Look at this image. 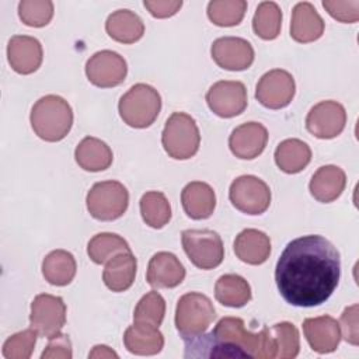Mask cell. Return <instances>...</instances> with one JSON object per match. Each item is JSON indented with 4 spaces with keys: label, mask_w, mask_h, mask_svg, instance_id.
Returning a JSON list of instances; mask_svg holds the SVG:
<instances>
[{
    "label": "cell",
    "mask_w": 359,
    "mask_h": 359,
    "mask_svg": "<svg viewBox=\"0 0 359 359\" xmlns=\"http://www.w3.org/2000/svg\"><path fill=\"white\" fill-rule=\"evenodd\" d=\"M341 258L323 236L292 240L280 254L275 280L280 296L292 306L314 307L324 303L338 286Z\"/></svg>",
    "instance_id": "6da1fadb"
},
{
    "label": "cell",
    "mask_w": 359,
    "mask_h": 359,
    "mask_svg": "<svg viewBox=\"0 0 359 359\" xmlns=\"http://www.w3.org/2000/svg\"><path fill=\"white\" fill-rule=\"evenodd\" d=\"M185 358H257L266 359L265 328L251 332L240 317H223L213 331L184 338Z\"/></svg>",
    "instance_id": "7a4b0ae2"
},
{
    "label": "cell",
    "mask_w": 359,
    "mask_h": 359,
    "mask_svg": "<svg viewBox=\"0 0 359 359\" xmlns=\"http://www.w3.org/2000/svg\"><path fill=\"white\" fill-rule=\"evenodd\" d=\"M29 121L38 137L45 142H59L72 129L73 109L65 98L49 94L34 104Z\"/></svg>",
    "instance_id": "3957f363"
},
{
    "label": "cell",
    "mask_w": 359,
    "mask_h": 359,
    "mask_svg": "<svg viewBox=\"0 0 359 359\" xmlns=\"http://www.w3.org/2000/svg\"><path fill=\"white\" fill-rule=\"evenodd\" d=\"M161 97L158 91L144 83L132 86L119 100L118 111L122 121L136 129L149 128L158 116Z\"/></svg>",
    "instance_id": "277c9868"
},
{
    "label": "cell",
    "mask_w": 359,
    "mask_h": 359,
    "mask_svg": "<svg viewBox=\"0 0 359 359\" xmlns=\"http://www.w3.org/2000/svg\"><path fill=\"white\" fill-rule=\"evenodd\" d=\"M161 144L165 153L175 160L194 157L201 144V135L195 119L185 112H174L165 121Z\"/></svg>",
    "instance_id": "5b68a950"
},
{
    "label": "cell",
    "mask_w": 359,
    "mask_h": 359,
    "mask_svg": "<svg viewBox=\"0 0 359 359\" xmlns=\"http://www.w3.org/2000/svg\"><path fill=\"white\" fill-rule=\"evenodd\" d=\"M216 318L213 303L206 294L189 292L182 294L175 307V327L184 338L203 334Z\"/></svg>",
    "instance_id": "8992f818"
},
{
    "label": "cell",
    "mask_w": 359,
    "mask_h": 359,
    "mask_svg": "<svg viewBox=\"0 0 359 359\" xmlns=\"http://www.w3.org/2000/svg\"><path fill=\"white\" fill-rule=\"evenodd\" d=\"M88 213L101 222L119 219L128 209L129 192L119 181L95 182L86 198Z\"/></svg>",
    "instance_id": "52a82bcc"
},
{
    "label": "cell",
    "mask_w": 359,
    "mask_h": 359,
    "mask_svg": "<svg viewBox=\"0 0 359 359\" xmlns=\"http://www.w3.org/2000/svg\"><path fill=\"white\" fill-rule=\"evenodd\" d=\"M181 243L189 261L199 269H213L224 258L222 237L209 229H188L181 233Z\"/></svg>",
    "instance_id": "ba28073f"
},
{
    "label": "cell",
    "mask_w": 359,
    "mask_h": 359,
    "mask_svg": "<svg viewBox=\"0 0 359 359\" xmlns=\"http://www.w3.org/2000/svg\"><path fill=\"white\" fill-rule=\"evenodd\" d=\"M229 198L240 212L261 215L271 205V189L265 181L255 175H240L231 182Z\"/></svg>",
    "instance_id": "9c48e42d"
},
{
    "label": "cell",
    "mask_w": 359,
    "mask_h": 359,
    "mask_svg": "<svg viewBox=\"0 0 359 359\" xmlns=\"http://www.w3.org/2000/svg\"><path fill=\"white\" fill-rule=\"evenodd\" d=\"M66 323V304L62 297L41 293L31 303L29 327L41 337L50 338L60 332Z\"/></svg>",
    "instance_id": "30bf717a"
},
{
    "label": "cell",
    "mask_w": 359,
    "mask_h": 359,
    "mask_svg": "<svg viewBox=\"0 0 359 359\" xmlns=\"http://www.w3.org/2000/svg\"><path fill=\"white\" fill-rule=\"evenodd\" d=\"M296 84L293 76L283 69L266 72L255 88V98L269 109H280L290 104L294 97Z\"/></svg>",
    "instance_id": "8fae6325"
},
{
    "label": "cell",
    "mask_w": 359,
    "mask_h": 359,
    "mask_svg": "<svg viewBox=\"0 0 359 359\" xmlns=\"http://www.w3.org/2000/svg\"><path fill=\"white\" fill-rule=\"evenodd\" d=\"M208 107L220 118H233L247 108V90L241 81L220 80L206 93Z\"/></svg>",
    "instance_id": "7c38bea8"
},
{
    "label": "cell",
    "mask_w": 359,
    "mask_h": 359,
    "mask_svg": "<svg viewBox=\"0 0 359 359\" xmlns=\"http://www.w3.org/2000/svg\"><path fill=\"white\" fill-rule=\"evenodd\" d=\"M128 73L125 59L114 50L95 52L86 63V74L91 84L109 88L123 83Z\"/></svg>",
    "instance_id": "4fadbf2b"
},
{
    "label": "cell",
    "mask_w": 359,
    "mask_h": 359,
    "mask_svg": "<svg viewBox=\"0 0 359 359\" xmlns=\"http://www.w3.org/2000/svg\"><path fill=\"white\" fill-rule=\"evenodd\" d=\"M346 111L342 104L327 100L316 104L307 114L306 128L318 139H334L344 130Z\"/></svg>",
    "instance_id": "5bb4252c"
},
{
    "label": "cell",
    "mask_w": 359,
    "mask_h": 359,
    "mask_svg": "<svg viewBox=\"0 0 359 359\" xmlns=\"http://www.w3.org/2000/svg\"><path fill=\"white\" fill-rule=\"evenodd\" d=\"M210 53L219 67L231 72L245 70L254 62V49L251 43L238 36L217 38L212 43Z\"/></svg>",
    "instance_id": "9a60e30c"
},
{
    "label": "cell",
    "mask_w": 359,
    "mask_h": 359,
    "mask_svg": "<svg viewBox=\"0 0 359 359\" xmlns=\"http://www.w3.org/2000/svg\"><path fill=\"white\" fill-rule=\"evenodd\" d=\"M7 59L14 72L31 74L36 72L42 63V45L34 36L14 35L7 45Z\"/></svg>",
    "instance_id": "2e32d148"
},
{
    "label": "cell",
    "mask_w": 359,
    "mask_h": 359,
    "mask_svg": "<svg viewBox=\"0 0 359 359\" xmlns=\"http://www.w3.org/2000/svg\"><path fill=\"white\" fill-rule=\"evenodd\" d=\"M266 142L268 130L262 123L245 122L231 132L229 137V147L236 157L252 160L264 151Z\"/></svg>",
    "instance_id": "e0dca14e"
},
{
    "label": "cell",
    "mask_w": 359,
    "mask_h": 359,
    "mask_svg": "<svg viewBox=\"0 0 359 359\" xmlns=\"http://www.w3.org/2000/svg\"><path fill=\"white\" fill-rule=\"evenodd\" d=\"M303 332L310 348L317 353L334 352L341 341L339 323L331 316L306 318Z\"/></svg>",
    "instance_id": "ac0fdd59"
},
{
    "label": "cell",
    "mask_w": 359,
    "mask_h": 359,
    "mask_svg": "<svg viewBox=\"0 0 359 359\" xmlns=\"http://www.w3.org/2000/svg\"><path fill=\"white\" fill-rule=\"evenodd\" d=\"M185 278V268L180 259L167 251L154 254L147 265L146 280L153 287H175Z\"/></svg>",
    "instance_id": "d6986e66"
},
{
    "label": "cell",
    "mask_w": 359,
    "mask_h": 359,
    "mask_svg": "<svg viewBox=\"0 0 359 359\" xmlns=\"http://www.w3.org/2000/svg\"><path fill=\"white\" fill-rule=\"evenodd\" d=\"M266 359H293L300 351V337L297 328L282 321L272 327H265Z\"/></svg>",
    "instance_id": "ffe728a7"
},
{
    "label": "cell",
    "mask_w": 359,
    "mask_h": 359,
    "mask_svg": "<svg viewBox=\"0 0 359 359\" xmlns=\"http://www.w3.org/2000/svg\"><path fill=\"white\" fill-rule=\"evenodd\" d=\"M325 24L314 6L309 1H300L293 7L290 21V36L300 43H309L320 39Z\"/></svg>",
    "instance_id": "44dd1931"
},
{
    "label": "cell",
    "mask_w": 359,
    "mask_h": 359,
    "mask_svg": "<svg viewBox=\"0 0 359 359\" xmlns=\"http://www.w3.org/2000/svg\"><path fill=\"white\" fill-rule=\"evenodd\" d=\"M181 203L188 217L203 220L212 216L216 208V195L209 184L192 181L184 187L181 192Z\"/></svg>",
    "instance_id": "7402d4cb"
},
{
    "label": "cell",
    "mask_w": 359,
    "mask_h": 359,
    "mask_svg": "<svg viewBox=\"0 0 359 359\" xmlns=\"http://www.w3.org/2000/svg\"><path fill=\"white\" fill-rule=\"evenodd\" d=\"M346 185L345 171L338 165H323L311 177L309 189L314 199L328 203L341 196Z\"/></svg>",
    "instance_id": "603a6c76"
},
{
    "label": "cell",
    "mask_w": 359,
    "mask_h": 359,
    "mask_svg": "<svg viewBox=\"0 0 359 359\" xmlns=\"http://www.w3.org/2000/svg\"><path fill=\"white\" fill-rule=\"evenodd\" d=\"M234 252L245 264L261 265L269 258L271 240L261 230L245 229L234 240Z\"/></svg>",
    "instance_id": "cb8c5ba5"
},
{
    "label": "cell",
    "mask_w": 359,
    "mask_h": 359,
    "mask_svg": "<svg viewBox=\"0 0 359 359\" xmlns=\"http://www.w3.org/2000/svg\"><path fill=\"white\" fill-rule=\"evenodd\" d=\"M136 268L137 262L132 251L119 252L108 259L102 272V280L109 290L125 292L135 282Z\"/></svg>",
    "instance_id": "d4e9b609"
},
{
    "label": "cell",
    "mask_w": 359,
    "mask_h": 359,
    "mask_svg": "<svg viewBox=\"0 0 359 359\" xmlns=\"http://www.w3.org/2000/svg\"><path fill=\"white\" fill-rule=\"evenodd\" d=\"M125 348L135 355H156L164 346V337L157 327L133 323L123 334Z\"/></svg>",
    "instance_id": "484cf974"
},
{
    "label": "cell",
    "mask_w": 359,
    "mask_h": 359,
    "mask_svg": "<svg viewBox=\"0 0 359 359\" xmlns=\"http://www.w3.org/2000/svg\"><path fill=\"white\" fill-rule=\"evenodd\" d=\"M105 29L107 34L116 42L135 43L143 36L144 24L136 13L122 8L108 15Z\"/></svg>",
    "instance_id": "4316f807"
},
{
    "label": "cell",
    "mask_w": 359,
    "mask_h": 359,
    "mask_svg": "<svg viewBox=\"0 0 359 359\" xmlns=\"http://www.w3.org/2000/svg\"><path fill=\"white\" fill-rule=\"evenodd\" d=\"M76 163L86 171H104L112 164V150L101 139L87 136L74 150Z\"/></svg>",
    "instance_id": "83f0119b"
},
{
    "label": "cell",
    "mask_w": 359,
    "mask_h": 359,
    "mask_svg": "<svg viewBox=\"0 0 359 359\" xmlns=\"http://www.w3.org/2000/svg\"><path fill=\"white\" fill-rule=\"evenodd\" d=\"M275 163L286 174H297L311 161V149L300 139H286L275 150Z\"/></svg>",
    "instance_id": "f1b7e54d"
},
{
    "label": "cell",
    "mask_w": 359,
    "mask_h": 359,
    "mask_svg": "<svg viewBox=\"0 0 359 359\" xmlns=\"http://www.w3.org/2000/svg\"><path fill=\"white\" fill-rule=\"evenodd\" d=\"M77 264L72 252L53 250L42 261V275L45 280L55 286H66L76 276Z\"/></svg>",
    "instance_id": "f546056e"
},
{
    "label": "cell",
    "mask_w": 359,
    "mask_h": 359,
    "mask_svg": "<svg viewBox=\"0 0 359 359\" xmlns=\"http://www.w3.org/2000/svg\"><path fill=\"white\" fill-rule=\"evenodd\" d=\"M251 286L240 275H222L215 285L216 300L227 307H243L251 300Z\"/></svg>",
    "instance_id": "4dcf8cb0"
},
{
    "label": "cell",
    "mask_w": 359,
    "mask_h": 359,
    "mask_svg": "<svg viewBox=\"0 0 359 359\" xmlns=\"http://www.w3.org/2000/svg\"><path fill=\"white\" fill-rule=\"evenodd\" d=\"M140 215L147 226L161 229L171 219L170 202L163 192L149 191L140 198Z\"/></svg>",
    "instance_id": "1f68e13d"
},
{
    "label": "cell",
    "mask_w": 359,
    "mask_h": 359,
    "mask_svg": "<svg viewBox=\"0 0 359 359\" xmlns=\"http://www.w3.org/2000/svg\"><path fill=\"white\" fill-rule=\"evenodd\" d=\"M282 27V11L275 1H262L258 4L254 18L252 29L257 36L265 41L278 38Z\"/></svg>",
    "instance_id": "d6a6232c"
},
{
    "label": "cell",
    "mask_w": 359,
    "mask_h": 359,
    "mask_svg": "<svg viewBox=\"0 0 359 359\" xmlns=\"http://www.w3.org/2000/svg\"><path fill=\"white\" fill-rule=\"evenodd\" d=\"M129 251L126 240L115 233H98L87 244V254L94 264H105L114 255Z\"/></svg>",
    "instance_id": "836d02e7"
},
{
    "label": "cell",
    "mask_w": 359,
    "mask_h": 359,
    "mask_svg": "<svg viewBox=\"0 0 359 359\" xmlns=\"http://www.w3.org/2000/svg\"><path fill=\"white\" fill-rule=\"evenodd\" d=\"M247 11L244 0H212L208 4V17L217 27L238 25Z\"/></svg>",
    "instance_id": "e575fe53"
},
{
    "label": "cell",
    "mask_w": 359,
    "mask_h": 359,
    "mask_svg": "<svg viewBox=\"0 0 359 359\" xmlns=\"http://www.w3.org/2000/svg\"><path fill=\"white\" fill-rule=\"evenodd\" d=\"M164 314L165 302L163 296L158 292L151 290L137 302L133 311V321L158 328L164 320Z\"/></svg>",
    "instance_id": "d590c367"
},
{
    "label": "cell",
    "mask_w": 359,
    "mask_h": 359,
    "mask_svg": "<svg viewBox=\"0 0 359 359\" xmlns=\"http://www.w3.org/2000/svg\"><path fill=\"white\" fill-rule=\"evenodd\" d=\"M18 15L28 27H45L53 17V3L50 0H22L18 4Z\"/></svg>",
    "instance_id": "8d00e7d4"
},
{
    "label": "cell",
    "mask_w": 359,
    "mask_h": 359,
    "mask_svg": "<svg viewBox=\"0 0 359 359\" xmlns=\"http://www.w3.org/2000/svg\"><path fill=\"white\" fill-rule=\"evenodd\" d=\"M36 335L38 334L32 328L13 334L3 344V356L6 359H28V358H31L34 348H35Z\"/></svg>",
    "instance_id": "74e56055"
},
{
    "label": "cell",
    "mask_w": 359,
    "mask_h": 359,
    "mask_svg": "<svg viewBox=\"0 0 359 359\" xmlns=\"http://www.w3.org/2000/svg\"><path fill=\"white\" fill-rule=\"evenodd\" d=\"M323 7L337 21L352 24L359 20V0H324Z\"/></svg>",
    "instance_id": "f35d334b"
},
{
    "label": "cell",
    "mask_w": 359,
    "mask_h": 359,
    "mask_svg": "<svg viewBox=\"0 0 359 359\" xmlns=\"http://www.w3.org/2000/svg\"><path fill=\"white\" fill-rule=\"evenodd\" d=\"M339 327L342 330V337L351 345H359V325H358V304L345 307L341 314Z\"/></svg>",
    "instance_id": "ab89813d"
},
{
    "label": "cell",
    "mask_w": 359,
    "mask_h": 359,
    "mask_svg": "<svg viewBox=\"0 0 359 359\" xmlns=\"http://www.w3.org/2000/svg\"><path fill=\"white\" fill-rule=\"evenodd\" d=\"M73 356L72 352V342L69 335L66 334H56L49 338L48 346L42 352L41 358L42 359H53V358H60V359H70Z\"/></svg>",
    "instance_id": "60d3db41"
},
{
    "label": "cell",
    "mask_w": 359,
    "mask_h": 359,
    "mask_svg": "<svg viewBox=\"0 0 359 359\" xmlns=\"http://www.w3.org/2000/svg\"><path fill=\"white\" fill-rule=\"evenodd\" d=\"M143 6L156 18H167L177 14L182 6L181 0H144Z\"/></svg>",
    "instance_id": "b9f144b4"
},
{
    "label": "cell",
    "mask_w": 359,
    "mask_h": 359,
    "mask_svg": "<svg viewBox=\"0 0 359 359\" xmlns=\"http://www.w3.org/2000/svg\"><path fill=\"white\" fill-rule=\"evenodd\" d=\"M88 358H118V353L107 345H95L88 353Z\"/></svg>",
    "instance_id": "7bdbcfd3"
}]
</instances>
